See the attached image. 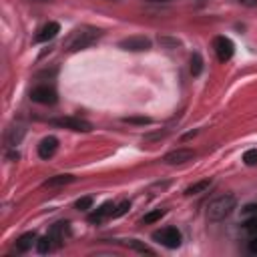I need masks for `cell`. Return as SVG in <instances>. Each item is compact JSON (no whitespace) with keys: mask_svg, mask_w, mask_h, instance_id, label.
I'll return each mask as SVG.
<instances>
[{"mask_svg":"<svg viewBox=\"0 0 257 257\" xmlns=\"http://www.w3.org/2000/svg\"><path fill=\"white\" fill-rule=\"evenodd\" d=\"M100 34H102V32H100L98 28H94V26H80V28L72 30V32L66 36V40H64V50H68V52L82 50V48L90 46Z\"/></svg>","mask_w":257,"mask_h":257,"instance_id":"6da1fadb","label":"cell"},{"mask_svg":"<svg viewBox=\"0 0 257 257\" xmlns=\"http://www.w3.org/2000/svg\"><path fill=\"white\" fill-rule=\"evenodd\" d=\"M235 205H237V199H235L233 195H229V193L219 195L217 199H213V201L207 205V219H209L211 223H219V221L227 219V217L233 213Z\"/></svg>","mask_w":257,"mask_h":257,"instance_id":"7a4b0ae2","label":"cell"},{"mask_svg":"<svg viewBox=\"0 0 257 257\" xmlns=\"http://www.w3.org/2000/svg\"><path fill=\"white\" fill-rule=\"evenodd\" d=\"M153 239L157 243H161L163 247H167V249H177L183 241V235L177 227H163V229L153 233Z\"/></svg>","mask_w":257,"mask_h":257,"instance_id":"3957f363","label":"cell"},{"mask_svg":"<svg viewBox=\"0 0 257 257\" xmlns=\"http://www.w3.org/2000/svg\"><path fill=\"white\" fill-rule=\"evenodd\" d=\"M50 122L56 124V126H62V128L76 131V133H88V131H92V124L88 120H84V118H78V116H60V118H52Z\"/></svg>","mask_w":257,"mask_h":257,"instance_id":"277c9868","label":"cell"},{"mask_svg":"<svg viewBox=\"0 0 257 257\" xmlns=\"http://www.w3.org/2000/svg\"><path fill=\"white\" fill-rule=\"evenodd\" d=\"M213 48H215V54H217V58H219L221 62L231 60V56H233V52H235V44H233L231 38H227V36H217V38L213 40Z\"/></svg>","mask_w":257,"mask_h":257,"instance_id":"5b68a950","label":"cell"},{"mask_svg":"<svg viewBox=\"0 0 257 257\" xmlns=\"http://www.w3.org/2000/svg\"><path fill=\"white\" fill-rule=\"evenodd\" d=\"M118 46H120L122 50H131V52H143V50H149V48L153 46V42H151V38L137 34V36H128V38L120 40Z\"/></svg>","mask_w":257,"mask_h":257,"instance_id":"8992f818","label":"cell"},{"mask_svg":"<svg viewBox=\"0 0 257 257\" xmlns=\"http://www.w3.org/2000/svg\"><path fill=\"white\" fill-rule=\"evenodd\" d=\"M30 100H34L38 104H54L56 102V92H54V88L42 84V86H36V88L30 90Z\"/></svg>","mask_w":257,"mask_h":257,"instance_id":"52a82bcc","label":"cell"},{"mask_svg":"<svg viewBox=\"0 0 257 257\" xmlns=\"http://www.w3.org/2000/svg\"><path fill=\"white\" fill-rule=\"evenodd\" d=\"M195 159V153L189 151V149H177V151H171L163 157V163L167 165H183V163H189Z\"/></svg>","mask_w":257,"mask_h":257,"instance_id":"ba28073f","label":"cell"},{"mask_svg":"<svg viewBox=\"0 0 257 257\" xmlns=\"http://www.w3.org/2000/svg\"><path fill=\"white\" fill-rule=\"evenodd\" d=\"M56 151H58V139L52 137V135L44 137V139L38 143V157H40V159H50V157H54Z\"/></svg>","mask_w":257,"mask_h":257,"instance_id":"9c48e42d","label":"cell"},{"mask_svg":"<svg viewBox=\"0 0 257 257\" xmlns=\"http://www.w3.org/2000/svg\"><path fill=\"white\" fill-rule=\"evenodd\" d=\"M58 32H60L58 22H48V24H44V26L38 30V34H36V42H46V40H52V38H54Z\"/></svg>","mask_w":257,"mask_h":257,"instance_id":"30bf717a","label":"cell"},{"mask_svg":"<svg viewBox=\"0 0 257 257\" xmlns=\"http://www.w3.org/2000/svg\"><path fill=\"white\" fill-rule=\"evenodd\" d=\"M112 203H104L102 207H98L90 217H88V221L90 223H100L102 219H106V217H112Z\"/></svg>","mask_w":257,"mask_h":257,"instance_id":"8fae6325","label":"cell"},{"mask_svg":"<svg viewBox=\"0 0 257 257\" xmlns=\"http://www.w3.org/2000/svg\"><path fill=\"white\" fill-rule=\"evenodd\" d=\"M22 137H24V126H20V124L10 126V128H8V135H6L8 147H16V145L22 141Z\"/></svg>","mask_w":257,"mask_h":257,"instance_id":"7c38bea8","label":"cell"},{"mask_svg":"<svg viewBox=\"0 0 257 257\" xmlns=\"http://www.w3.org/2000/svg\"><path fill=\"white\" fill-rule=\"evenodd\" d=\"M74 181V177L72 175H68V173H64V175H54V177H50V179H46L44 181V187H62V185H68V183H72Z\"/></svg>","mask_w":257,"mask_h":257,"instance_id":"4fadbf2b","label":"cell"},{"mask_svg":"<svg viewBox=\"0 0 257 257\" xmlns=\"http://www.w3.org/2000/svg\"><path fill=\"white\" fill-rule=\"evenodd\" d=\"M209 187H211V179H203V181H197V183L189 185V187L185 189V195H189V197H193V195H201V193H205Z\"/></svg>","mask_w":257,"mask_h":257,"instance_id":"5bb4252c","label":"cell"},{"mask_svg":"<svg viewBox=\"0 0 257 257\" xmlns=\"http://www.w3.org/2000/svg\"><path fill=\"white\" fill-rule=\"evenodd\" d=\"M34 243H36V235H34V233H24L22 237H18L16 249H18V251H28Z\"/></svg>","mask_w":257,"mask_h":257,"instance_id":"9a60e30c","label":"cell"},{"mask_svg":"<svg viewBox=\"0 0 257 257\" xmlns=\"http://www.w3.org/2000/svg\"><path fill=\"white\" fill-rule=\"evenodd\" d=\"M189 64H191V74L193 76H199L201 70H203V58H201V54L199 52H193L191 58H189Z\"/></svg>","mask_w":257,"mask_h":257,"instance_id":"2e32d148","label":"cell"},{"mask_svg":"<svg viewBox=\"0 0 257 257\" xmlns=\"http://www.w3.org/2000/svg\"><path fill=\"white\" fill-rule=\"evenodd\" d=\"M52 247H54V239H52L50 235H44V237H40V239L36 241V251L42 253V255L48 253Z\"/></svg>","mask_w":257,"mask_h":257,"instance_id":"e0dca14e","label":"cell"},{"mask_svg":"<svg viewBox=\"0 0 257 257\" xmlns=\"http://www.w3.org/2000/svg\"><path fill=\"white\" fill-rule=\"evenodd\" d=\"M163 215H165V209H153V211H149L141 221H143L145 225H151V223H157Z\"/></svg>","mask_w":257,"mask_h":257,"instance_id":"ac0fdd59","label":"cell"},{"mask_svg":"<svg viewBox=\"0 0 257 257\" xmlns=\"http://www.w3.org/2000/svg\"><path fill=\"white\" fill-rule=\"evenodd\" d=\"M126 245H128L131 249L139 251V253H149V255H153V253H155L151 247H147L145 243H141V241H137V239H128V241H126Z\"/></svg>","mask_w":257,"mask_h":257,"instance_id":"d6986e66","label":"cell"},{"mask_svg":"<svg viewBox=\"0 0 257 257\" xmlns=\"http://www.w3.org/2000/svg\"><path fill=\"white\" fill-rule=\"evenodd\" d=\"M243 163L247 167H255L257 165V149H249L243 153Z\"/></svg>","mask_w":257,"mask_h":257,"instance_id":"ffe728a7","label":"cell"},{"mask_svg":"<svg viewBox=\"0 0 257 257\" xmlns=\"http://www.w3.org/2000/svg\"><path fill=\"white\" fill-rule=\"evenodd\" d=\"M74 207H76L78 211H88V209L92 207V197H80V199L74 203Z\"/></svg>","mask_w":257,"mask_h":257,"instance_id":"44dd1931","label":"cell"},{"mask_svg":"<svg viewBox=\"0 0 257 257\" xmlns=\"http://www.w3.org/2000/svg\"><path fill=\"white\" fill-rule=\"evenodd\" d=\"M131 209V205H128V201H122V203H118L114 209H112V219H116V217H120V215H124L126 211Z\"/></svg>","mask_w":257,"mask_h":257,"instance_id":"7402d4cb","label":"cell"},{"mask_svg":"<svg viewBox=\"0 0 257 257\" xmlns=\"http://www.w3.org/2000/svg\"><path fill=\"white\" fill-rule=\"evenodd\" d=\"M124 122H135V124H149L151 118L143 116V118H137V116H131V118H124Z\"/></svg>","mask_w":257,"mask_h":257,"instance_id":"603a6c76","label":"cell"},{"mask_svg":"<svg viewBox=\"0 0 257 257\" xmlns=\"http://www.w3.org/2000/svg\"><path fill=\"white\" fill-rule=\"evenodd\" d=\"M145 2H149V4H173L177 0H145Z\"/></svg>","mask_w":257,"mask_h":257,"instance_id":"cb8c5ba5","label":"cell"},{"mask_svg":"<svg viewBox=\"0 0 257 257\" xmlns=\"http://www.w3.org/2000/svg\"><path fill=\"white\" fill-rule=\"evenodd\" d=\"M237 2L243 6H257V0H237Z\"/></svg>","mask_w":257,"mask_h":257,"instance_id":"d4e9b609","label":"cell"},{"mask_svg":"<svg viewBox=\"0 0 257 257\" xmlns=\"http://www.w3.org/2000/svg\"><path fill=\"white\" fill-rule=\"evenodd\" d=\"M36 2H50V0H36Z\"/></svg>","mask_w":257,"mask_h":257,"instance_id":"484cf974","label":"cell"},{"mask_svg":"<svg viewBox=\"0 0 257 257\" xmlns=\"http://www.w3.org/2000/svg\"><path fill=\"white\" fill-rule=\"evenodd\" d=\"M110 2H118V0H110Z\"/></svg>","mask_w":257,"mask_h":257,"instance_id":"4316f807","label":"cell"}]
</instances>
